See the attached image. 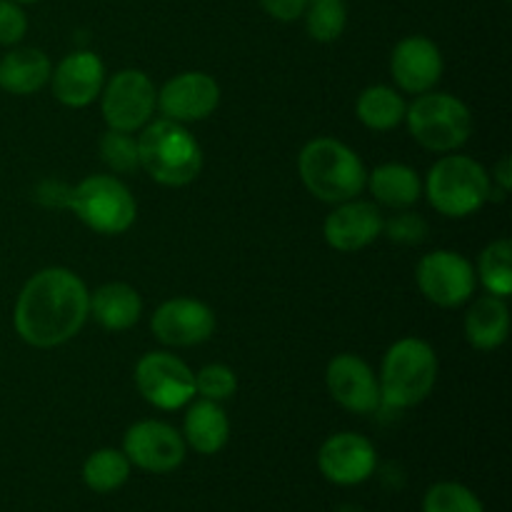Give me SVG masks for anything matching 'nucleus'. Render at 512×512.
Returning a JSON list of instances; mask_svg holds the SVG:
<instances>
[{"mask_svg": "<svg viewBox=\"0 0 512 512\" xmlns=\"http://www.w3.org/2000/svg\"><path fill=\"white\" fill-rule=\"evenodd\" d=\"M90 318V290L70 268H43L28 278L13 310L15 333L30 348L65 345Z\"/></svg>", "mask_w": 512, "mask_h": 512, "instance_id": "nucleus-1", "label": "nucleus"}, {"mask_svg": "<svg viewBox=\"0 0 512 512\" xmlns=\"http://www.w3.org/2000/svg\"><path fill=\"white\" fill-rule=\"evenodd\" d=\"M298 173L305 190L320 203L338 205L365 190L368 168L350 145L338 138H313L298 155Z\"/></svg>", "mask_w": 512, "mask_h": 512, "instance_id": "nucleus-2", "label": "nucleus"}, {"mask_svg": "<svg viewBox=\"0 0 512 512\" xmlns=\"http://www.w3.org/2000/svg\"><path fill=\"white\" fill-rule=\"evenodd\" d=\"M140 170L165 188H185L203 170V148L188 125L175 120H150L138 135Z\"/></svg>", "mask_w": 512, "mask_h": 512, "instance_id": "nucleus-3", "label": "nucleus"}, {"mask_svg": "<svg viewBox=\"0 0 512 512\" xmlns=\"http://www.w3.org/2000/svg\"><path fill=\"white\" fill-rule=\"evenodd\" d=\"M438 353L423 338H400L385 350L378 383L383 405L408 410L428 400L438 383Z\"/></svg>", "mask_w": 512, "mask_h": 512, "instance_id": "nucleus-4", "label": "nucleus"}, {"mask_svg": "<svg viewBox=\"0 0 512 512\" xmlns=\"http://www.w3.org/2000/svg\"><path fill=\"white\" fill-rule=\"evenodd\" d=\"M423 195L445 218H468L493 200V180L470 155L445 153L425 175Z\"/></svg>", "mask_w": 512, "mask_h": 512, "instance_id": "nucleus-5", "label": "nucleus"}, {"mask_svg": "<svg viewBox=\"0 0 512 512\" xmlns=\"http://www.w3.org/2000/svg\"><path fill=\"white\" fill-rule=\"evenodd\" d=\"M403 123L408 125L415 143L440 155L460 150L473 135V113L468 103L458 95L438 90L415 95L413 103H408Z\"/></svg>", "mask_w": 512, "mask_h": 512, "instance_id": "nucleus-6", "label": "nucleus"}, {"mask_svg": "<svg viewBox=\"0 0 512 512\" xmlns=\"http://www.w3.org/2000/svg\"><path fill=\"white\" fill-rule=\"evenodd\" d=\"M68 208L98 235H123L138 218V203L128 185L113 173L88 175L68 193Z\"/></svg>", "mask_w": 512, "mask_h": 512, "instance_id": "nucleus-7", "label": "nucleus"}, {"mask_svg": "<svg viewBox=\"0 0 512 512\" xmlns=\"http://www.w3.org/2000/svg\"><path fill=\"white\" fill-rule=\"evenodd\" d=\"M158 110V88L148 73L123 68L105 80L100 90V113L110 130L140 133Z\"/></svg>", "mask_w": 512, "mask_h": 512, "instance_id": "nucleus-8", "label": "nucleus"}, {"mask_svg": "<svg viewBox=\"0 0 512 512\" xmlns=\"http://www.w3.org/2000/svg\"><path fill=\"white\" fill-rule=\"evenodd\" d=\"M133 380L145 403L165 413L183 410L195 400V373L168 350L145 353L135 363Z\"/></svg>", "mask_w": 512, "mask_h": 512, "instance_id": "nucleus-9", "label": "nucleus"}, {"mask_svg": "<svg viewBox=\"0 0 512 512\" xmlns=\"http://www.w3.org/2000/svg\"><path fill=\"white\" fill-rule=\"evenodd\" d=\"M415 283L425 300L438 308H460L470 303L478 288L473 263L455 250H433L415 268Z\"/></svg>", "mask_w": 512, "mask_h": 512, "instance_id": "nucleus-10", "label": "nucleus"}, {"mask_svg": "<svg viewBox=\"0 0 512 512\" xmlns=\"http://www.w3.org/2000/svg\"><path fill=\"white\" fill-rule=\"evenodd\" d=\"M123 453L128 455L133 468L153 475L173 473L183 465L188 445L183 433L163 420H140L125 430Z\"/></svg>", "mask_w": 512, "mask_h": 512, "instance_id": "nucleus-11", "label": "nucleus"}, {"mask_svg": "<svg viewBox=\"0 0 512 512\" xmlns=\"http://www.w3.org/2000/svg\"><path fill=\"white\" fill-rule=\"evenodd\" d=\"M325 388L348 413L373 415L383 405L378 373L370 368L368 360L355 353H340L330 360L325 368Z\"/></svg>", "mask_w": 512, "mask_h": 512, "instance_id": "nucleus-12", "label": "nucleus"}, {"mask_svg": "<svg viewBox=\"0 0 512 512\" xmlns=\"http://www.w3.org/2000/svg\"><path fill=\"white\" fill-rule=\"evenodd\" d=\"M150 330L168 348H195L213 338L215 313L195 298H170L155 308Z\"/></svg>", "mask_w": 512, "mask_h": 512, "instance_id": "nucleus-13", "label": "nucleus"}, {"mask_svg": "<svg viewBox=\"0 0 512 512\" xmlns=\"http://www.w3.org/2000/svg\"><path fill=\"white\" fill-rule=\"evenodd\" d=\"M318 468L328 483L340 485V488H353V485L365 483L378 470V450L365 435L335 433L320 445L318 450Z\"/></svg>", "mask_w": 512, "mask_h": 512, "instance_id": "nucleus-14", "label": "nucleus"}, {"mask_svg": "<svg viewBox=\"0 0 512 512\" xmlns=\"http://www.w3.org/2000/svg\"><path fill=\"white\" fill-rule=\"evenodd\" d=\"M220 105V85L203 70H185L158 90V110L175 123H200Z\"/></svg>", "mask_w": 512, "mask_h": 512, "instance_id": "nucleus-15", "label": "nucleus"}, {"mask_svg": "<svg viewBox=\"0 0 512 512\" xmlns=\"http://www.w3.org/2000/svg\"><path fill=\"white\" fill-rule=\"evenodd\" d=\"M383 213L373 200H345L333 205L323 223V238L338 253H358L383 235Z\"/></svg>", "mask_w": 512, "mask_h": 512, "instance_id": "nucleus-16", "label": "nucleus"}, {"mask_svg": "<svg viewBox=\"0 0 512 512\" xmlns=\"http://www.w3.org/2000/svg\"><path fill=\"white\" fill-rule=\"evenodd\" d=\"M445 70L443 53L425 35H408L390 55V73L395 88L408 95H423L440 83Z\"/></svg>", "mask_w": 512, "mask_h": 512, "instance_id": "nucleus-17", "label": "nucleus"}, {"mask_svg": "<svg viewBox=\"0 0 512 512\" xmlns=\"http://www.w3.org/2000/svg\"><path fill=\"white\" fill-rule=\"evenodd\" d=\"M53 95L65 108H88L100 98L105 85V65L93 50H73L50 75Z\"/></svg>", "mask_w": 512, "mask_h": 512, "instance_id": "nucleus-18", "label": "nucleus"}, {"mask_svg": "<svg viewBox=\"0 0 512 512\" xmlns=\"http://www.w3.org/2000/svg\"><path fill=\"white\" fill-rule=\"evenodd\" d=\"M183 440L198 455H218L230 440V418L223 403L198 398L185 405Z\"/></svg>", "mask_w": 512, "mask_h": 512, "instance_id": "nucleus-19", "label": "nucleus"}, {"mask_svg": "<svg viewBox=\"0 0 512 512\" xmlns=\"http://www.w3.org/2000/svg\"><path fill=\"white\" fill-rule=\"evenodd\" d=\"M365 188L373 195L375 205L390 210L413 208L423 198V178L418 170L405 163H383L368 173Z\"/></svg>", "mask_w": 512, "mask_h": 512, "instance_id": "nucleus-20", "label": "nucleus"}, {"mask_svg": "<svg viewBox=\"0 0 512 512\" xmlns=\"http://www.w3.org/2000/svg\"><path fill=\"white\" fill-rule=\"evenodd\" d=\"M90 315L108 333H125L143 315V298L128 283H105L90 293Z\"/></svg>", "mask_w": 512, "mask_h": 512, "instance_id": "nucleus-21", "label": "nucleus"}, {"mask_svg": "<svg viewBox=\"0 0 512 512\" xmlns=\"http://www.w3.org/2000/svg\"><path fill=\"white\" fill-rule=\"evenodd\" d=\"M465 340L475 350H498L510 335V308L508 298L483 295L473 300L465 313Z\"/></svg>", "mask_w": 512, "mask_h": 512, "instance_id": "nucleus-22", "label": "nucleus"}, {"mask_svg": "<svg viewBox=\"0 0 512 512\" xmlns=\"http://www.w3.org/2000/svg\"><path fill=\"white\" fill-rule=\"evenodd\" d=\"M53 63L40 48H13L0 60V88L10 95H33L50 83Z\"/></svg>", "mask_w": 512, "mask_h": 512, "instance_id": "nucleus-23", "label": "nucleus"}, {"mask_svg": "<svg viewBox=\"0 0 512 512\" xmlns=\"http://www.w3.org/2000/svg\"><path fill=\"white\" fill-rule=\"evenodd\" d=\"M405 110H408V103L393 85H368L355 100L358 120L375 133H388L398 128L405 120Z\"/></svg>", "mask_w": 512, "mask_h": 512, "instance_id": "nucleus-24", "label": "nucleus"}, {"mask_svg": "<svg viewBox=\"0 0 512 512\" xmlns=\"http://www.w3.org/2000/svg\"><path fill=\"white\" fill-rule=\"evenodd\" d=\"M130 470H133V465H130L128 455H125L123 450L100 448L85 458L83 483L88 485L93 493L108 495L128 483Z\"/></svg>", "mask_w": 512, "mask_h": 512, "instance_id": "nucleus-25", "label": "nucleus"}, {"mask_svg": "<svg viewBox=\"0 0 512 512\" xmlns=\"http://www.w3.org/2000/svg\"><path fill=\"white\" fill-rule=\"evenodd\" d=\"M475 275L490 295L508 298L512 293V243L508 238L485 245L475 265Z\"/></svg>", "mask_w": 512, "mask_h": 512, "instance_id": "nucleus-26", "label": "nucleus"}, {"mask_svg": "<svg viewBox=\"0 0 512 512\" xmlns=\"http://www.w3.org/2000/svg\"><path fill=\"white\" fill-rule=\"evenodd\" d=\"M305 30L318 43H333L345 33L348 8L343 0H310L303 13Z\"/></svg>", "mask_w": 512, "mask_h": 512, "instance_id": "nucleus-27", "label": "nucleus"}, {"mask_svg": "<svg viewBox=\"0 0 512 512\" xmlns=\"http://www.w3.org/2000/svg\"><path fill=\"white\" fill-rule=\"evenodd\" d=\"M100 160L105 168L115 175H130L140 170V155H138V135L123 133V130H105L100 138Z\"/></svg>", "mask_w": 512, "mask_h": 512, "instance_id": "nucleus-28", "label": "nucleus"}, {"mask_svg": "<svg viewBox=\"0 0 512 512\" xmlns=\"http://www.w3.org/2000/svg\"><path fill=\"white\" fill-rule=\"evenodd\" d=\"M423 512H485V508L468 485L440 480L425 490Z\"/></svg>", "mask_w": 512, "mask_h": 512, "instance_id": "nucleus-29", "label": "nucleus"}, {"mask_svg": "<svg viewBox=\"0 0 512 512\" xmlns=\"http://www.w3.org/2000/svg\"><path fill=\"white\" fill-rule=\"evenodd\" d=\"M238 393V375L223 363H210L195 373V398L225 403Z\"/></svg>", "mask_w": 512, "mask_h": 512, "instance_id": "nucleus-30", "label": "nucleus"}, {"mask_svg": "<svg viewBox=\"0 0 512 512\" xmlns=\"http://www.w3.org/2000/svg\"><path fill=\"white\" fill-rule=\"evenodd\" d=\"M383 233L400 245H418L428 235V223L418 213H410V208L398 210L393 218L383 220Z\"/></svg>", "mask_w": 512, "mask_h": 512, "instance_id": "nucleus-31", "label": "nucleus"}, {"mask_svg": "<svg viewBox=\"0 0 512 512\" xmlns=\"http://www.w3.org/2000/svg\"><path fill=\"white\" fill-rule=\"evenodd\" d=\"M28 33V15L15 0H0V45H18Z\"/></svg>", "mask_w": 512, "mask_h": 512, "instance_id": "nucleus-32", "label": "nucleus"}, {"mask_svg": "<svg viewBox=\"0 0 512 512\" xmlns=\"http://www.w3.org/2000/svg\"><path fill=\"white\" fill-rule=\"evenodd\" d=\"M260 5L270 18L280 20V23H293V20L303 18L308 0H260Z\"/></svg>", "mask_w": 512, "mask_h": 512, "instance_id": "nucleus-33", "label": "nucleus"}, {"mask_svg": "<svg viewBox=\"0 0 512 512\" xmlns=\"http://www.w3.org/2000/svg\"><path fill=\"white\" fill-rule=\"evenodd\" d=\"M490 180H493V185H498L500 195L510 193V190H512V165H510L508 155H505V158L500 160L498 165H495L493 178H490Z\"/></svg>", "mask_w": 512, "mask_h": 512, "instance_id": "nucleus-34", "label": "nucleus"}, {"mask_svg": "<svg viewBox=\"0 0 512 512\" xmlns=\"http://www.w3.org/2000/svg\"><path fill=\"white\" fill-rule=\"evenodd\" d=\"M15 3H20V5H33V3H40V0H15Z\"/></svg>", "mask_w": 512, "mask_h": 512, "instance_id": "nucleus-35", "label": "nucleus"}, {"mask_svg": "<svg viewBox=\"0 0 512 512\" xmlns=\"http://www.w3.org/2000/svg\"><path fill=\"white\" fill-rule=\"evenodd\" d=\"M308 3H310V0H308Z\"/></svg>", "mask_w": 512, "mask_h": 512, "instance_id": "nucleus-36", "label": "nucleus"}]
</instances>
